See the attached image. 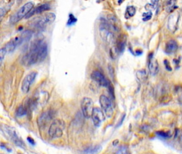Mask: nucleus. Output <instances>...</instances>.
Listing matches in <instances>:
<instances>
[{
  "label": "nucleus",
  "mask_w": 182,
  "mask_h": 154,
  "mask_svg": "<svg viewBox=\"0 0 182 154\" xmlns=\"http://www.w3.org/2000/svg\"><path fill=\"white\" fill-rule=\"evenodd\" d=\"M164 65L165 66L166 69L168 71H171L172 70V68H171L170 63L167 60H165L164 61Z\"/></svg>",
  "instance_id": "nucleus-30"
},
{
  "label": "nucleus",
  "mask_w": 182,
  "mask_h": 154,
  "mask_svg": "<svg viewBox=\"0 0 182 154\" xmlns=\"http://www.w3.org/2000/svg\"><path fill=\"white\" fill-rule=\"evenodd\" d=\"M171 100V96L169 95H164L160 98V101L162 103H167L168 102H170Z\"/></svg>",
  "instance_id": "nucleus-26"
},
{
  "label": "nucleus",
  "mask_w": 182,
  "mask_h": 154,
  "mask_svg": "<svg viewBox=\"0 0 182 154\" xmlns=\"http://www.w3.org/2000/svg\"><path fill=\"white\" fill-rule=\"evenodd\" d=\"M179 101L180 102V104H182V94L179 97Z\"/></svg>",
  "instance_id": "nucleus-35"
},
{
  "label": "nucleus",
  "mask_w": 182,
  "mask_h": 154,
  "mask_svg": "<svg viewBox=\"0 0 182 154\" xmlns=\"http://www.w3.org/2000/svg\"><path fill=\"white\" fill-rule=\"evenodd\" d=\"M179 18V15L178 13H174L173 14H172L169 17V18L168 19V26L170 31L174 32L176 30Z\"/></svg>",
  "instance_id": "nucleus-14"
},
{
  "label": "nucleus",
  "mask_w": 182,
  "mask_h": 154,
  "mask_svg": "<svg viewBox=\"0 0 182 154\" xmlns=\"http://www.w3.org/2000/svg\"><path fill=\"white\" fill-rule=\"evenodd\" d=\"M48 55V45L42 39L35 40L31 44L29 50L22 59L23 65L29 66L44 61Z\"/></svg>",
  "instance_id": "nucleus-1"
},
{
  "label": "nucleus",
  "mask_w": 182,
  "mask_h": 154,
  "mask_svg": "<svg viewBox=\"0 0 182 154\" xmlns=\"http://www.w3.org/2000/svg\"><path fill=\"white\" fill-rule=\"evenodd\" d=\"M126 44V38L124 36H121L119 37L117 43V47H116V50L117 53H122L125 48Z\"/></svg>",
  "instance_id": "nucleus-17"
},
{
  "label": "nucleus",
  "mask_w": 182,
  "mask_h": 154,
  "mask_svg": "<svg viewBox=\"0 0 182 154\" xmlns=\"http://www.w3.org/2000/svg\"><path fill=\"white\" fill-rule=\"evenodd\" d=\"M99 103L107 117H111L113 114V109L110 99L105 95H101L99 98Z\"/></svg>",
  "instance_id": "nucleus-8"
},
{
  "label": "nucleus",
  "mask_w": 182,
  "mask_h": 154,
  "mask_svg": "<svg viewBox=\"0 0 182 154\" xmlns=\"http://www.w3.org/2000/svg\"><path fill=\"white\" fill-rule=\"evenodd\" d=\"M65 124L63 120L56 119L52 122L49 129V134L51 138H60L63 134Z\"/></svg>",
  "instance_id": "nucleus-5"
},
{
  "label": "nucleus",
  "mask_w": 182,
  "mask_h": 154,
  "mask_svg": "<svg viewBox=\"0 0 182 154\" xmlns=\"http://www.w3.org/2000/svg\"><path fill=\"white\" fill-rule=\"evenodd\" d=\"M7 53V51H6V49L4 48V47H3L1 49V50H0V58H1V63H2V61L3 60L4 58V57H5V55H6V54Z\"/></svg>",
  "instance_id": "nucleus-27"
},
{
  "label": "nucleus",
  "mask_w": 182,
  "mask_h": 154,
  "mask_svg": "<svg viewBox=\"0 0 182 154\" xmlns=\"http://www.w3.org/2000/svg\"><path fill=\"white\" fill-rule=\"evenodd\" d=\"M125 117H126V114H123V115L122 116L121 119H120V120L119 121V123L117 124V127H119V126H121V125H122V124L123 122V120H124V118H125Z\"/></svg>",
  "instance_id": "nucleus-32"
},
{
  "label": "nucleus",
  "mask_w": 182,
  "mask_h": 154,
  "mask_svg": "<svg viewBox=\"0 0 182 154\" xmlns=\"http://www.w3.org/2000/svg\"><path fill=\"white\" fill-rule=\"evenodd\" d=\"M178 49V44L176 41L170 40L167 42L165 46V51L167 54L175 53Z\"/></svg>",
  "instance_id": "nucleus-16"
},
{
  "label": "nucleus",
  "mask_w": 182,
  "mask_h": 154,
  "mask_svg": "<svg viewBox=\"0 0 182 154\" xmlns=\"http://www.w3.org/2000/svg\"><path fill=\"white\" fill-rule=\"evenodd\" d=\"M158 136L160 138H164V139H168L170 138L171 136V134L169 132H166L164 130H159L156 132Z\"/></svg>",
  "instance_id": "nucleus-20"
},
{
  "label": "nucleus",
  "mask_w": 182,
  "mask_h": 154,
  "mask_svg": "<svg viewBox=\"0 0 182 154\" xmlns=\"http://www.w3.org/2000/svg\"><path fill=\"white\" fill-rule=\"evenodd\" d=\"M77 20L78 19L75 17L74 15H73L72 13H70L69 15V20L67 21V25L69 26L72 25L77 22Z\"/></svg>",
  "instance_id": "nucleus-24"
},
{
  "label": "nucleus",
  "mask_w": 182,
  "mask_h": 154,
  "mask_svg": "<svg viewBox=\"0 0 182 154\" xmlns=\"http://www.w3.org/2000/svg\"><path fill=\"white\" fill-rule=\"evenodd\" d=\"M143 20L146 22L148 20H150L152 17V13L151 11L148 12V13H145L142 15Z\"/></svg>",
  "instance_id": "nucleus-25"
},
{
  "label": "nucleus",
  "mask_w": 182,
  "mask_h": 154,
  "mask_svg": "<svg viewBox=\"0 0 182 154\" xmlns=\"http://www.w3.org/2000/svg\"><path fill=\"white\" fill-rule=\"evenodd\" d=\"M148 66L149 71L152 75L155 76L158 73L159 70V63L155 58L153 57H150Z\"/></svg>",
  "instance_id": "nucleus-15"
},
{
  "label": "nucleus",
  "mask_w": 182,
  "mask_h": 154,
  "mask_svg": "<svg viewBox=\"0 0 182 154\" xmlns=\"http://www.w3.org/2000/svg\"><path fill=\"white\" fill-rule=\"evenodd\" d=\"M175 138H178L179 142L180 145L182 146V133L180 134L179 131L178 130L175 131Z\"/></svg>",
  "instance_id": "nucleus-28"
},
{
  "label": "nucleus",
  "mask_w": 182,
  "mask_h": 154,
  "mask_svg": "<svg viewBox=\"0 0 182 154\" xmlns=\"http://www.w3.org/2000/svg\"><path fill=\"white\" fill-rule=\"evenodd\" d=\"M2 130L6 134V136L9 138V139L11 140L16 145L19 146L20 147H23V142L20 138L18 136L15 130L13 127L8 126L7 125H3L2 127Z\"/></svg>",
  "instance_id": "nucleus-7"
},
{
  "label": "nucleus",
  "mask_w": 182,
  "mask_h": 154,
  "mask_svg": "<svg viewBox=\"0 0 182 154\" xmlns=\"http://www.w3.org/2000/svg\"><path fill=\"white\" fill-rule=\"evenodd\" d=\"M167 6V9L168 10V11L169 12H172V11H173V8H174V7H175L174 2H173V1H169V2H168Z\"/></svg>",
  "instance_id": "nucleus-29"
},
{
  "label": "nucleus",
  "mask_w": 182,
  "mask_h": 154,
  "mask_svg": "<svg viewBox=\"0 0 182 154\" xmlns=\"http://www.w3.org/2000/svg\"><path fill=\"white\" fill-rule=\"evenodd\" d=\"M27 140H28V141H29V143H31V145H35L34 140H33V139L31 138V137L27 138Z\"/></svg>",
  "instance_id": "nucleus-33"
},
{
  "label": "nucleus",
  "mask_w": 182,
  "mask_h": 154,
  "mask_svg": "<svg viewBox=\"0 0 182 154\" xmlns=\"http://www.w3.org/2000/svg\"><path fill=\"white\" fill-rule=\"evenodd\" d=\"M32 32L30 30L23 31L20 35L10 40L4 47L7 53L13 52L23 42L29 41L32 36Z\"/></svg>",
  "instance_id": "nucleus-2"
},
{
  "label": "nucleus",
  "mask_w": 182,
  "mask_h": 154,
  "mask_svg": "<svg viewBox=\"0 0 182 154\" xmlns=\"http://www.w3.org/2000/svg\"><path fill=\"white\" fill-rule=\"evenodd\" d=\"M27 113V110L25 107L23 106H20L18 107V109L16 111L17 116L18 117H23L25 116Z\"/></svg>",
  "instance_id": "nucleus-21"
},
{
  "label": "nucleus",
  "mask_w": 182,
  "mask_h": 154,
  "mask_svg": "<svg viewBox=\"0 0 182 154\" xmlns=\"http://www.w3.org/2000/svg\"><path fill=\"white\" fill-rule=\"evenodd\" d=\"M56 19V15L53 13H44L33 19L30 25L37 29H43L47 26L52 24Z\"/></svg>",
  "instance_id": "nucleus-3"
},
{
  "label": "nucleus",
  "mask_w": 182,
  "mask_h": 154,
  "mask_svg": "<svg viewBox=\"0 0 182 154\" xmlns=\"http://www.w3.org/2000/svg\"><path fill=\"white\" fill-rule=\"evenodd\" d=\"M145 9L147 10H153L154 9V6L152 4H147L145 7Z\"/></svg>",
  "instance_id": "nucleus-31"
},
{
  "label": "nucleus",
  "mask_w": 182,
  "mask_h": 154,
  "mask_svg": "<svg viewBox=\"0 0 182 154\" xmlns=\"http://www.w3.org/2000/svg\"><path fill=\"white\" fill-rule=\"evenodd\" d=\"M91 118L94 125H95L96 126H99L102 122L105 120L104 114L102 110L99 108L97 107L95 108L92 113Z\"/></svg>",
  "instance_id": "nucleus-12"
},
{
  "label": "nucleus",
  "mask_w": 182,
  "mask_h": 154,
  "mask_svg": "<svg viewBox=\"0 0 182 154\" xmlns=\"http://www.w3.org/2000/svg\"><path fill=\"white\" fill-rule=\"evenodd\" d=\"M137 78L138 79V80H141V81H144V80H146L147 77H148V74L146 73V72L144 70H142V71H139L137 73Z\"/></svg>",
  "instance_id": "nucleus-23"
},
{
  "label": "nucleus",
  "mask_w": 182,
  "mask_h": 154,
  "mask_svg": "<svg viewBox=\"0 0 182 154\" xmlns=\"http://www.w3.org/2000/svg\"><path fill=\"white\" fill-rule=\"evenodd\" d=\"M33 7L34 3L32 2H29L24 4L14 14L11 16L10 19V22L11 24H16L23 17L25 18L27 14L33 8Z\"/></svg>",
  "instance_id": "nucleus-4"
},
{
  "label": "nucleus",
  "mask_w": 182,
  "mask_h": 154,
  "mask_svg": "<svg viewBox=\"0 0 182 154\" xmlns=\"http://www.w3.org/2000/svg\"><path fill=\"white\" fill-rule=\"evenodd\" d=\"M37 76V72L33 71L29 73L24 78L22 82L21 89L23 93H27L29 91L31 85L34 82Z\"/></svg>",
  "instance_id": "nucleus-9"
},
{
  "label": "nucleus",
  "mask_w": 182,
  "mask_h": 154,
  "mask_svg": "<svg viewBox=\"0 0 182 154\" xmlns=\"http://www.w3.org/2000/svg\"><path fill=\"white\" fill-rule=\"evenodd\" d=\"M50 9V6L49 5V4L47 3L40 4L35 7L33 8L25 17V18L28 19V18H31V17L33 16L34 15L40 14L45 11L49 10Z\"/></svg>",
  "instance_id": "nucleus-11"
},
{
  "label": "nucleus",
  "mask_w": 182,
  "mask_h": 154,
  "mask_svg": "<svg viewBox=\"0 0 182 154\" xmlns=\"http://www.w3.org/2000/svg\"><path fill=\"white\" fill-rule=\"evenodd\" d=\"M91 78L92 80L98 83L103 87H108L110 81L107 80L104 76L99 71H94L91 74Z\"/></svg>",
  "instance_id": "nucleus-10"
},
{
  "label": "nucleus",
  "mask_w": 182,
  "mask_h": 154,
  "mask_svg": "<svg viewBox=\"0 0 182 154\" xmlns=\"http://www.w3.org/2000/svg\"><path fill=\"white\" fill-rule=\"evenodd\" d=\"M101 146H96L95 147H91L85 151V152L87 154H96L101 151Z\"/></svg>",
  "instance_id": "nucleus-18"
},
{
  "label": "nucleus",
  "mask_w": 182,
  "mask_h": 154,
  "mask_svg": "<svg viewBox=\"0 0 182 154\" xmlns=\"http://www.w3.org/2000/svg\"><path fill=\"white\" fill-rule=\"evenodd\" d=\"M81 107L82 112L85 118L87 119L91 118L95 108L92 100L90 98L85 97L82 100Z\"/></svg>",
  "instance_id": "nucleus-6"
},
{
  "label": "nucleus",
  "mask_w": 182,
  "mask_h": 154,
  "mask_svg": "<svg viewBox=\"0 0 182 154\" xmlns=\"http://www.w3.org/2000/svg\"><path fill=\"white\" fill-rule=\"evenodd\" d=\"M115 154H130L129 151L127 147L124 146H121L117 149V151H116Z\"/></svg>",
  "instance_id": "nucleus-22"
},
{
  "label": "nucleus",
  "mask_w": 182,
  "mask_h": 154,
  "mask_svg": "<svg viewBox=\"0 0 182 154\" xmlns=\"http://www.w3.org/2000/svg\"><path fill=\"white\" fill-rule=\"evenodd\" d=\"M136 13V10L135 7L133 6H128V7L127 8L126 14L127 16V17H128L129 18L135 16Z\"/></svg>",
  "instance_id": "nucleus-19"
},
{
  "label": "nucleus",
  "mask_w": 182,
  "mask_h": 154,
  "mask_svg": "<svg viewBox=\"0 0 182 154\" xmlns=\"http://www.w3.org/2000/svg\"><path fill=\"white\" fill-rule=\"evenodd\" d=\"M119 140H115L114 141H113V145L114 146H117L118 145V143H119Z\"/></svg>",
  "instance_id": "nucleus-34"
},
{
  "label": "nucleus",
  "mask_w": 182,
  "mask_h": 154,
  "mask_svg": "<svg viewBox=\"0 0 182 154\" xmlns=\"http://www.w3.org/2000/svg\"><path fill=\"white\" fill-rule=\"evenodd\" d=\"M52 113L49 111L44 113L41 115L38 119V125L40 128L44 129L47 126V124H48L51 120L52 119Z\"/></svg>",
  "instance_id": "nucleus-13"
}]
</instances>
